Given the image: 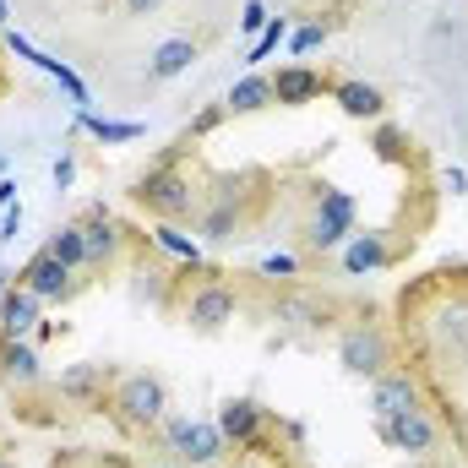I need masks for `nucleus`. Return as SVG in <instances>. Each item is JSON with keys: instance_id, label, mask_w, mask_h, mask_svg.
Masks as SVG:
<instances>
[{"instance_id": "obj_4", "label": "nucleus", "mask_w": 468, "mask_h": 468, "mask_svg": "<svg viewBox=\"0 0 468 468\" xmlns=\"http://www.w3.org/2000/svg\"><path fill=\"white\" fill-rule=\"evenodd\" d=\"M359 229V207L349 191L338 186H316L311 213H305V245L311 250H344V239Z\"/></svg>"}, {"instance_id": "obj_18", "label": "nucleus", "mask_w": 468, "mask_h": 468, "mask_svg": "<svg viewBox=\"0 0 468 468\" xmlns=\"http://www.w3.org/2000/svg\"><path fill=\"white\" fill-rule=\"evenodd\" d=\"M327 93H333V104H338L349 120H381V115H387V93H381L376 82L344 77V82H333Z\"/></svg>"}, {"instance_id": "obj_27", "label": "nucleus", "mask_w": 468, "mask_h": 468, "mask_svg": "<svg viewBox=\"0 0 468 468\" xmlns=\"http://www.w3.org/2000/svg\"><path fill=\"white\" fill-rule=\"evenodd\" d=\"M327 33H333V27H327L322 16H316V22H300V27L289 33V55H311V49H322Z\"/></svg>"}, {"instance_id": "obj_22", "label": "nucleus", "mask_w": 468, "mask_h": 468, "mask_svg": "<svg viewBox=\"0 0 468 468\" xmlns=\"http://www.w3.org/2000/svg\"><path fill=\"white\" fill-rule=\"evenodd\" d=\"M44 250H49V256H60V261H66L71 272H88V245H82V224H60V229H49Z\"/></svg>"}, {"instance_id": "obj_29", "label": "nucleus", "mask_w": 468, "mask_h": 468, "mask_svg": "<svg viewBox=\"0 0 468 468\" xmlns=\"http://www.w3.org/2000/svg\"><path fill=\"white\" fill-rule=\"evenodd\" d=\"M256 272H261V278H300V256L272 250V256H261V261H256Z\"/></svg>"}, {"instance_id": "obj_35", "label": "nucleus", "mask_w": 468, "mask_h": 468, "mask_svg": "<svg viewBox=\"0 0 468 468\" xmlns=\"http://www.w3.org/2000/svg\"><path fill=\"white\" fill-rule=\"evenodd\" d=\"M11 197H16V180H0V207H11Z\"/></svg>"}, {"instance_id": "obj_20", "label": "nucleus", "mask_w": 468, "mask_h": 468, "mask_svg": "<svg viewBox=\"0 0 468 468\" xmlns=\"http://www.w3.org/2000/svg\"><path fill=\"white\" fill-rule=\"evenodd\" d=\"M272 322H283V327H327L333 322V305L327 300H311V294H283L272 305Z\"/></svg>"}, {"instance_id": "obj_31", "label": "nucleus", "mask_w": 468, "mask_h": 468, "mask_svg": "<svg viewBox=\"0 0 468 468\" xmlns=\"http://www.w3.org/2000/svg\"><path fill=\"white\" fill-rule=\"evenodd\" d=\"M71 180H77V158H71V153H60V158H55V191H66Z\"/></svg>"}, {"instance_id": "obj_10", "label": "nucleus", "mask_w": 468, "mask_h": 468, "mask_svg": "<svg viewBox=\"0 0 468 468\" xmlns=\"http://www.w3.org/2000/svg\"><path fill=\"white\" fill-rule=\"evenodd\" d=\"M431 344L441 359H452V365H463L468 359V294H447L436 311H431Z\"/></svg>"}, {"instance_id": "obj_19", "label": "nucleus", "mask_w": 468, "mask_h": 468, "mask_svg": "<svg viewBox=\"0 0 468 468\" xmlns=\"http://www.w3.org/2000/svg\"><path fill=\"white\" fill-rule=\"evenodd\" d=\"M197 55H202V44H197V38H186V33H175V38H164V44L153 49L147 77H153V82H175V77H186V71L197 66Z\"/></svg>"}, {"instance_id": "obj_3", "label": "nucleus", "mask_w": 468, "mask_h": 468, "mask_svg": "<svg viewBox=\"0 0 468 468\" xmlns=\"http://www.w3.org/2000/svg\"><path fill=\"white\" fill-rule=\"evenodd\" d=\"M164 452L180 468H224L234 447L224 441L218 420H191V414H164Z\"/></svg>"}, {"instance_id": "obj_9", "label": "nucleus", "mask_w": 468, "mask_h": 468, "mask_svg": "<svg viewBox=\"0 0 468 468\" xmlns=\"http://www.w3.org/2000/svg\"><path fill=\"white\" fill-rule=\"evenodd\" d=\"M218 431H224V441H229L234 452H256L267 441V431H272V409H261L256 398H224Z\"/></svg>"}, {"instance_id": "obj_38", "label": "nucleus", "mask_w": 468, "mask_h": 468, "mask_svg": "<svg viewBox=\"0 0 468 468\" xmlns=\"http://www.w3.org/2000/svg\"><path fill=\"white\" fill-rule=\"evenodd\" d=\"M0 93H5V77H0Z\"/></svg>"}, {"instance_id": "obj_26", "label": "nucleus", "mask_w": 468, "mask_h": 468, "mask_svg": "<svg viewBox=\"0 0 468 468\" xmlns=\"http://www.w3.org/2000/svg\"><path fill=\"white\" fill-rule=\"evenodd\" d=\"M289 33H294V27H289V16H272V22H267V27L256 33V44H250V55H245V66H256V60H267V55H272L278 44H289Z\"/></svg>"}, {"instance_id": "obj_7", "label": "nucleus", "mask_w": 468, "mask_h": 468, "mask_svg": "<svg viewBox=\"0 0 468 468\" xmlns=\"http://www.w3.org/2000/svg\"><path fill=\"white\" fill-rule=\"evenodd\" d=\"M16 283H22L27 294H38V300H44V311H49V305H66V300H77V289H82L88 278H82V272H71L60 256L38 250V256L22 267V278H16Z\"/></svg>"}, {"instance_id": "obj_36", "label": "nucleus", "mask_w": 468, "mask_h": 468, "mask_svg": "<svg viewBox=\"0 0 468 468\" xmlns=\"http://www.w3.org/2000/svg\"><path fill=\"white\" fill-rule=\"evenodd\" d=\"M5 16H11V5H5V0H0V27H5Z\"/></svg>"}, {"instance_id": "obj_24", "label": "nucleus", "mask_w": 468, "mask_h": 468, "mask_svg": "<svg viewBox=\"0 0 468 468\" xmlns=\"http://www.w3.org/2000/svg\"><path fill=\"white\" fill-rule=\"evenodd\" d=\"M77 125L93 136V142H136L147 125H136V120H104V115H93V110H77Z\"/></svg>"}, {"instance_id": "obj_16", "label": "nucleus", "mask_w": 468, "mask_h": 468, "mask_svg": "<svg viewBox=\"0 0 468 468\" xmlns=\"http://www.w3.org/2000/svg\"><path fill=\"white\" fill-rule=\"evenodd\" d=\"M327 88H333V82H327L316 66L294 60V66H283V71L272 77V104H289V110H294V104H316Z\"/></svg>"}, {"instance_id": "obj_32", "label": "nucleus", "mask_w": 468, "mask_h": 468, "mask_svg": "<svg viewBox=\"0 0 468 468\" xmlns=\"http://www.w3.org/2000/svg\"><path fill=\"white\" fill-rule=\"evenodd\" d=\"M120 5H125V16H153L164 0H120Z\"/></svg>"}, {"instance_id": "obj_37", "label": "nucleus", "mask_w": 468, "mask_h": 468, "mask_svg": "<svg viewBox=\"0 0 468 468\" xmlns=\"http://www.w3.org/2000/svg\"><path fill=\"white\" fill-rule=\"evenodd\" d=\"M0 468H16V463H11V458H0Z\"/></svg>"}, {"instance_id": "obj_2", "label": "nucleus", "mask_w": 468, "mask_h": 468, "mask_svg": "<svg viewBox=\"0 0 468 468\" xmlns=\"http://www.w3.org/2000/svg\"><path fill=\"white\" fill-rule=\"evenodd\" d=\"M164 414H169V392H164L158 376L131 370V376H120L115 387H110V420H115L125 436H147V431H158Z\"/></svg>"}, {"instance_id": "obj_28", "label": "nucleus", "mask_w": 468, "mask_h": 468, "mask_svg": "<svg viewBox=\"0 0 468 468\" xmlns=\"http://www.w3.org/2000/svg\"><path fill=\"white\" fill-rule=\"evenodd\" d=\"M224 120H229V110H224V104H207V110H197V120L186 125V142H202V136H213Z\"/></svg>"}, {"instance_id": "obj_15", "label": "nucleus", "mask_w": 468, "mask_h": 468, "mask_svg": "<svg viewBox=\"0 0 468 468\" xmlns=\"http://www.w3.org/2000/svg\"><path fill=\"white\" fill-rule=\"evenodd\" d=\"M38 327H44V300L11 283L0 294V338H38Z\"/></svg>"}, {"instance_id": "obj_6", "label": "nucleus", "mask_w": 468, "mask_h": 468, "mask_svg": "<svg viewBox=\"0 0 468 468\" xmlns=\"http://www.w3.org/2000/svg\"><path fill=\"white\" fill-rule=\"evenodd\" d=\"M338 365L349 376H365V381H376L381 370H392V338H387V327H376V322L344 327L338 333Z\"/></svg>"}, {"instance_id": "obj_5", "label": "nucleus", "mask_w": 468, "mask_h": 468, "mask_svg": "<svg viewBox=\"0 0 468 468\" xmlns=\"http://www.w3.org/2000/svg\"><path fill=\"white\" fill-rule=\"evenodd\" d=\"M234 316H239V294H234L229 283H218V278H202V283L186 289V300H180V322H186L191 333H202V338L224 333Z\"/></svg>"}, {"instance_id": "obj_25", "label": "nucleus", "mask_w": 468, "mask_h": 468, "mask_svg": "<svg viewBox=\"0 0 468 468\" xmlns=\"http://www.w3.org/2000/svg\"><path fill=\"white\" fill-rule=\"evenodd\" d=\"M33 66H38L44 77H55V82L71 93V104H77V110H88V82H82V77H77L66 60H55V55H44V49H38V55H33Z\"/></svg>"}, {"instance_id": "obj_34", "label": "nucleus", "mask_w": 468, "mask_h": 468, "mask_svg": "<svg viewBox=\"0 0 468 468\" xmlns=\"http://www.w3.org/2000/svg\"><path fill=\"white\" fill-rule=\"evenodd\" d=\"M22 234V207H5V229H0V239H16Z\"/></svg>"}, {"instance_id": "obj_14", "label": "nucleus", "mask_w": 468, "mask_h": 468, "mask_svg": "<svg viewBox=\"0 0 468 468\" xmlns=\"http://www.w3.org/2000/svg\"><path fill=\"white\" fill-rule=\"evenodd\" d=\"M104 387H110V365H99V359H77V365H66L60 381H55V392H60L66 403H77V409L104 403Z\"/></svg>"}, {"instance_id": "obj_30", "label": "nucleus", "mask_w": 468, "mask_h": 468, "mask_svg": "<svg viewBox=\"0 0 468 468\" xmlns=\"http://www.w3.org/2000/svg\"><path fill=\"white\" fill-rule=\"evenodd\" d=\"M267 22H272V11H267V0H245V5H239V27H245V33H261Z\"/></svg>"}, {"instance_id": "obj_8", "label": "nucleus", "mask_w": 468, "mask_h": 468, "mask_svg": "<svg viewBox=\"0 0 468 468\" xmlns=\"http://www.w3.org/2000/svg\"><path fill=\"white\" fill-rule=\"evenodd\" d=\"M376 436L392 447V452H409V458H431L436 441H441V425L431 409H409V414H392V420H376Z\"/></svg>"}, {"instance_id": "obj_23", "label": "nucleus", "mask_w": 468, "mask_h": 468, "mask_svg": "<svg viewBox=\"0 0 468 468\" xmlns=\"http://www.w3.org/2000/svg\"><path fill=\"white\" fill-rule=\"evenodd\" d=\"M153 245H158L164 256L186 261V267H202V239H197V234H186L180 224H158V229H153Z\"/></svg>"}, {"instance_id": "obj_13", "label": "nucleus", "mask_w": 468, "mask_h": 468, "mask_svg": "<svg viewBox=\"0 0 468 468\" xmlns=\"http://www.w3.org/2000/svg\"><path fill=\"white\" fill-rule=\"evenodd\" d=\"M44 381V359L33 338H0V387L5 392H33Z\"/></svg>"}, {"instance_id": "obj_11", "label": "nucleus", "mask_w": 468, "mask_h": 468, "mask_svg": "<svg viewBox=\"0 0 468 468\" xmlns=\"http://www.w3.org/2000/svg\"><path fill=\"white\" fill-rule=\"evenodd\" d=\"M409 409H425V398H420V376L403 370V365L381 370V376L370 381V414H376V420H392V414H409Z\"/></svg>"}, {"instance_id": "obj_39", "label": "nucleus", "mask_w": 468, "mask_h": 468, "mask_svg": "<svg viewBox=\"0 0 468 468\" xmlns=\"http://www.w3.org/2000/svg\"><path fill=\"white\" fill-rule=\"evenodd\" d=\"M0 169H5V158H0Z\"/></svg>"}, {"instance_id": "obj_17", "label": "nucleus", "mask_w": 468, "mask_h": 468, "mask_svg": "<svg viewBox=\"0 0 468 468\" xmlns=\"http://www.w3.org/2000/svg\"><path fill=\"white\" fill-rule=\"evenodd\" d=\"M338 261H344V272L349 278H365V272H381L387 261H392V239L376 229H354L349 239H344V250H338Z\"/></svg>"}, {"instance_id": "obj_21", "label": "nucleus", "mask_w": 468, "mask_h": 468, "mask_svg": "<svg viewBox=\"0 0 468 468\" xmlns=\"http://www.w3.org/2000/svg\"><path fill=\"white\" fill-rule=\"evenodd\" d=\"M267 104H272V77H256V71L239 77L229 88V99H224L229 115H256V110H267Z\"/></svg>"}, {"instance_id": "obj_12", "label": "nucleus", "mask_w": 468, "mask_h": 468, "mask_svg": "<svg viewBox=\"0 0 468 468\" xmlns=\"http://www.w3.org/2000/svg\"><path fill=\"white\" fill-rule=\"evenodd\" d=\"M82 245H88V272H110V267H120V256H125V229H120L104 207H88Z\"/></svg>"}, {"instance_id": "obj_1", "label": "nucleus", "mask_w": 468, "mask_h": 468, "mask_svg": "<svg viewBox=\"0 0 468 468\" xmlns=\"http://www.w3.org/2000/svg\"><path fill=\"white\" fill-rule=\"evenodd\" d=\"M131 202H136L142 213H153L158 224H186V218L202 213V186H197L175 158H164V164H153L147 175L131 180Z\"/></svg>"}, {"instance_id": "obj_33", "label": "nucleus", "mask_w": 468, "mask_h": 468, "mask_svg": "<svg viewBox=\"0 0 468 468\" xmlns=\"http://www.w3.org/2000/svg\"><path fill=\"white\" fill-rule=\"evenodd\" d=\"M441 180H447V191H452V197H458V191H468V169H458V164H452Z\"/></svg>"}]
</instances>
